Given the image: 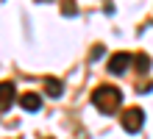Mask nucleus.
<instances>
[{"mask_svg": "<svg viewBox=\"0 0 153 139\" xmlns=\"http://www.w3.org/2000/svg\"><path fill=\"white\" fill-rule=\"evenodd\" d=\"M92 106L100 111V114H114L117 109L123 106V92L111 86V83H100L92 92Z\"/></svg>", "mask_w": 153, "mask_h": 139, "instance_id": "nucleus-1", "label": "nucleus"}, {"mask_svg": "<svg viewBox=\"0 0 153 139\" xmlns=\"http://www.w3.org/2000/svg\"><path fill=\"white\" fill-rule=\"evenodd\" d=\"M120 123H123V128L128 134H137V131H142V125H145V111H142L139 106L125 109L123 114H120Z\"/></svg>", "mask_w": 153, "mask_h": 139, "instance_id": "nucleus-2", "label": "nucleus"}, {"mask_svg": "<svg viewBox=\"0 0 153 139\" xmlns=\"http://www.w3.org/2000/svg\"><path fill=\"white\" fill-rule=\"evenodd\" d=\"M131 59H134V56L131 53H114L111 56V59H109V72H111V75H125V70H128L131 67Z\"/></svg>", "mask_w": 153, "mask_h": 139, "instance_id": "nucleus-3", "label": "nucleus"}, {"mask_svg": "<svg viewBox=\"0 0 153 139\" xmlns=\"http://www.w3.org/2000/svg\"><path fill=\"white\" fill-rule=\"evenodd\" d=\"M14 97H17L14 83L11 81H0V111H8V109H11Z\"/></svg>", "mask_w": 153, "mask_h": 139, "instance_id": "nucleus-4", "label": "nucleus"}, {"mask_svg": "<svg viewBox=\"0 0 153 139\" xmlns=\"http://www.w3.org/2000/svg\"><path fill=\"white\" fill-rule=\"evenodd\" d=\"M20 106L25 111H39L42 109V97L36 95V92H25V95L20 97Z\"/></svg>", "mask_w": 153, "mask_h": 139, "instance_id": "nucleus-5", "label": "nucleus"}, {"mask_svg": "<svg viewBox=\"0 0 153 139\" xmlns=\"http://www.w3.org/2000/svg\"><path fill=\"white\" fill-rule=\"evenodd\" d=\"M131 64H134V70H137L139 75H145V72L150 70V56H148V53H137V56L131 59Z\"/></svg>", "mask_w": 153, "mask_h": 139, "instance_id": "nucleus-6", "label": "nucleus"}, {"mask_svg": "<svg viewBox=\"0 0 153 139\" xmlns=\"http://www.w3.org/2000/svg\"><path fill=\"white\" fill-rule=\"evenodd\" d=\"M45 92H48L50 97H61L64 86H61V81H59V78H45Z\"/></svg>", "mask_w": 153, "mask_h": 139, "instance_id": "nucleus-7", "label": "nucleus"}, {"mask_svg": "<svg viewBox=\"0 0 153 139\" xmlns=\"http://www.w3.org/2000/svg\"><path fill=\"white\" fill-rule=\"evenodd\" d=\"M61 14H64V17H75L78 14V8H75L73 0H61Z\"/></svg>", "mask_w": 153, "mask_h": 139, "instance_id": "nucleus-8", "label": "nucleus"}, {"mask_svg": "<svg viewBox=\"0 0 153 139\" xmlns=\"http://www.w3.org/2000/svg\"><path fill=\"white\" fill-rule=\"evenodd\" d=\"M100 56H103V45H95V48H92V56H89V61H97Z\"/></svg>", "mask_w": 153, "mask_h": 139, "instance_id": "nucleus-9", "label": "nucleus"}, {"mask_svg": "<svg viewBox=\"0 0 153 139\" xmlns=\"http://www.w3.org/2000/svg\"><path fill=\"white\" fill-rule=\"evenodd\" d=\"M33 3H50V0H33Z\"/></svg>", "mask_w": 153, "mask_h": 139, "instance_id": "nucleus-10", "label": "nucleus"}, {"mask_svg": "<svg viewBox=\"0 0 153 139\" xmlns=\"http://www.w3.org/2000/svg\"><path fill=\"white\" fill-rule=\"evenodd\" d=\"M45 139H53V136H45Z\"/></svg>", "mask_w": 153, "mask_h": 139, "instance_id": "nucleus-11", "label": "nucleus"}]
</instances>
